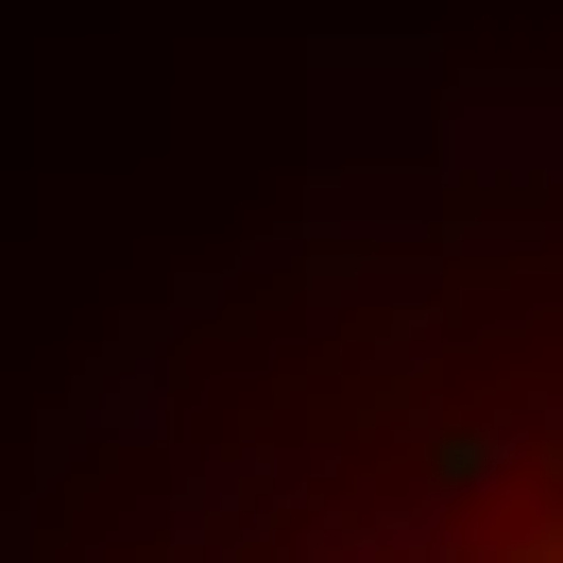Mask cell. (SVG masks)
I'll use <instances>...</instances> for the list:
<instances>
[{
	"instance_id": "obj_1",
	"label": "cell",
	"mask_w": 563,
	"mask_h": 563,
	"mask_svg": "<svg viewBox=\"0 0 563 563\" xmlns=\"http://www.w3.org/2000/svg\"><path fill=\"white\" fill-rule=\"evenodd\" d=\"M376 563H563V410L512 427L478 478H444L427 512L376 529Z\"/></svg>"
}]
</instances>
